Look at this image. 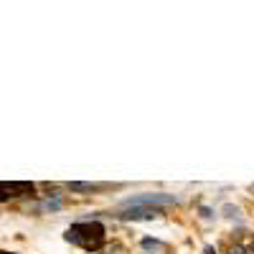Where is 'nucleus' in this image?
<instances>
[{
	"instance_id": "obj_3",
	"label": "nucleus",
	"mask_w": 254,
	"mask_h": 254,
	"mask_svg": "<svg viewBox=\"0 0 254 254\" xmlns=\"http://www.w3.org/2000/svg\"><path fill=\"white\" fill-rule=\"evenodd\" d=\"M97 186L94 183H69V190H74V193H87V190H94Z\"/></svg>"
},
{
	"instance_id": "obj_5",
	"label": "nucleus",
	"mask_w": 254,
	"mask_h": 254,
	"mask_svg": "<svg viewBox=\"0 0 254 254\" xmlns=\"http://www.w3.org/2000/svg\"><path fill=\"white\" fill-rule=\"evenodd\" d=\"M206 254H216V249H211V247H206Z\"/></svg>"
},
{
	"instance_id": "obj_4",
	"label": "nucleus",
	"mask_w": 254,
	"mask_h": 254,
	"mask_svg": "<svg viewBox=\"0 0 254 254\" xmlns=\"http://www.w3.org/2000/svg\"><path fill=\"white\" fill-rule=\"evenodd\" d=\"M229 254H249V252H247L244 247H239V244H234V247H231V249H229Z\"/></svg>"
},
{
	"instance_id": "obj_1",
	"label": "nucleus",
	"mask_w": 254,
	"mask_h": 254,
	"mask_svg": "<svg viewBox=\"0 0 254 254\" xmlns=\"http://www.w3.org/2000/svg\"><path fill=\"white\" fill-rule=\"evenodd\" d=\"M176 198L173 196H163V193H145V196H135L130 201H125V206H132V208H140V206H173Z\"/></svg>"
},
{
	"instance_id": "obj_2",
	"label": "nucleus",
	"mask_w": 254,
	"mask_h": 254,
	"mask_svg": "<svg viewBox=\"0 0 254 254\" xmlns=\"http://www.w3.org/2000/svg\"><path fill=\"white\" fill-rule=\"evenodd\" d=\"M122 219H132V221H142V219H158L160 211L158 208H127L120 214Z\"/></svg>"
}]
</instances>
